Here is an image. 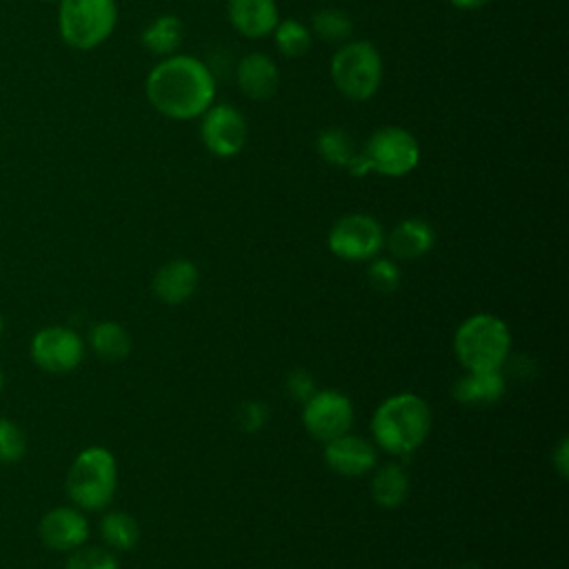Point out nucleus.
<instances>
[{"instance_id": "1", "label": "nucleus", "mask_w": 569, "mask_h": 569, "mask_svg": "<svg viewBox=\"0 0 569 569\" xmlns=\"http://www.w3.org/2000/svg\"><path fill=\"white\" fill-rule=\"evenodd\" d=\"M144 93L151 107L171 120H193L202 116L216 98L211 69L184 53L160 58L144 80Z\"/></svg>"}, {"instance_id": "2", "label": "nucleus", "mask_w": 569, "mask_h": 569, "mask_svg": "<svg viewBox=\"0 0 569 569\" xmlns=\"http://www.w3.org/2000/svg\"><path fill=\"white\" fill-rule=\"evenodd\" d=\"M369 427L376 447L391 456H409L431 431V407L422 396L400 391L376 407Z\"/></svg>"}, {"instance_id": "3", "label": "nucleus", "mask_w": 569, "mask_h": 569, "mask_svg": "<svg viewBox=\"0 0 569 569\" xmlns=\"http://www.w3.org/2000/svg\"><path fill=\"white\" fill-rule=\"evenodd\" d=\"M453 353L465 371H500L511 353V331L493 313H473L458 325Z\"/></svg>"}, {"instance_id": "4", "label": "nucleus", "mask_w": 569, "mask_h": 569, "mask_svg": "<svg viewBox=\"0 0 569 569\" xmlns=\"http://www.w3.org/2000/svg\"><path fill=\"white\" fill-rule=\"evenodd\" d=\"M116 487H118L116 458L107 447H100V445H91L82 449L73 458L64 480L69 500L82 511L104 509L113 500Z\"/></svg>"}, {"instance_id": "5", "label": "nucleus", "mask_w": 569, "mask_h": 569, "mask_svg": "<svg viewBox=\"0 0 569 569\" xmlns=\"http://www.w3.org/2000/svg\"><path fill=\"white\" fill-rule=\"evenodd\" d=\"M382 71V56L369 40L342 42L329 64L333 87L353 102H367L378 93Z\"/></svg>"}, {"instance_id": "6", "label": "nucleus", "mask_w": 569, "mask_h": 569, "mask_svg": "<svg viewBox=\"0 0 569 569\" xmlns=\"http://www.w3.org/2000/svg\"><path fill=\"white\" fill-rule=\"evenodd\" d=\"M116 0H60L58 31L62 40L80 51L100 47L116 29Z\"/></svg>"}, {"instance_id": "7", "label": "nucleus", "mask_w": 569, "mask_h": 569, "mask_svg": "<svg viewBox=\"0 0 569 569\" xmlns=\"http://www.w3.org/2000/svg\"><path fill=\"white\" fill-rule=\"evenodd\" d=\"M360 156L369 169V173L387 176V178H402L411 173L420 162V144L416 136L398 124H387L376 129Z\"/></svg>"}, {"instance_id": "8", "label": "nucleus", "mask_w": 569, "mask_h": 569, "mask_svg": "<svg viewBox=\"0 0 569 569\" xmlns=\"http://www.w3.org/2000/svg\"><path fill=\"white\" fill-rule=\"evenodd\" d=\"M327 247L340 260L369 262L385 247V229L369 213H347L331 224Z\"/></svg>"}, {"instance_id": "9", "label": "nucleus", "mask_w": 569, "mask_h": 569, "mask_svg": "<svg viewBox=\"0 0 569 569\" xmlns=\"http://www.w3.org/2000/svg\"><path fill=\"white\" fill-rule=\"evenodd\" d=\"M302 425L313 440L329 442L351 431L353 405L342 391L316 389L313 396L302 402Z\"/></svg>"}, {"instance_id": "10", "label": "nucleus", "mask_w": 569, "mask_h": 569, "mask_svg": "<svg viewBox=\"0 0 569 569\" xmlns=\"http://www.w3.org/2000/svg\"><path fill=\"white\" fill-rule=\"evenodd\" d=\"M200 138L209 153L216 158H233L238 156L249 138V124L240 109L220 102L211 104L202 113Z\"/></svg>"}, {"instance_id": "11", "label": "nucleus", "mask_w": 569, "mask_h": 569, "mask_svg": "<svg viewBox=\"0 0 569 569\" xmlns=\"http://www.w3.org/2000/svg\"><path fill=\"white\" fill-rule=\"evenodd\" d=\"M31 360L49 373H69L84 358V342L78 331L64 325H49L31 338Z\"/></svg>"}, {"instance_id": "12", "label": "nucleus", "mask_w": 569, "mask_h": 569, "mask_svg": "<svg viewBox=\"0 0 569 569\" xmlns=\"http://www.w3.org/2000/svg\"><path fill=\"white\" fill-rule=\"evenodd\" d=\"M38 536L53 551H73L89 538V522L78 507H53L38 525Z\"/></svg>"}, {"instance_id": "13", "label": "nucleus", "mask_w": 569, "mask_h": 569, "mask_svg": "<svg viewBox=\"0 0 569 569\" xmlns=\"http://www.w3.org/2000/svg\"><path fill=\"white\" fill-rule=\"evenodd\" d=\"M325 462L338 476L360 478L376 467V447L371 440L347 431L325 442Z\"/></svg>"}, {"instance_id": "14", "label": "nucleus", "mask_w": 569, "mask_h": 569, "mask_svg": "<svg viewBox=\"0 0 569 569\" xmlns=\"http://www.w3.org/2000/svg\"><path fill=\"white\" fill-rule=\"evenodd\" d=\"M227 18L240 36L258 40L273 33L280 13L276 0H227Z\"/></svg>"}, {"instance_id": "15", "label": "nucleus", "mask_w": 569, "mask_h": 569, "mask_svg": "<svg viewBox=\"0 0 569 569\" xmlns=\"http://www.w3.org/2000/svg\"><path fill=\"white\" fill-rule=\"evenodd\" d=\"M200 273L198 267L187 258H173L164 262L151 280V291L160 302L180 305L193 296Z\"/></svg>"}, {"instance_id": "16", "label": "nucleus", "mask_w": 569, "mask_h": 569, "mask_svg": "<svg viewBox=\"0 0 569 569\" xmlns=\"http://www.w3.org/2000/svg\"><path fill=\"white\" fill-rule=\"evenodd\" d=\"M238 89L251 100H269L280 87L278 64L260 51L247 53L236 67Z\"/></svg>"}, {"instance_id": "17", "label": "nucleus", "mask_w": 569, "mask_h": 569, "mask_svg": "<svg viewBox=\"0 0 569 569\" xmlns=\"http://www.w3.org/2000/svg\"><path fill=\"white\" fill-rule=\"evenodd\" d=\"M433 242V227L422 218H405L385 236L387 249L398 260H418L431 251Z\"/></svg>"}, {"instance_id": "18", "label": "nucleus", "mask_w": 569, "mask_h": 569, "mask_svg": "<svg viewBox=\"0 0 569 569\" xmlns=\"http://www.w3.org/2000/svg\"><path fill=\"white\" fill-rule=\"evenodd\" d=\"M507 391V380L500 371H467L451 387L453 400L467 407H485L498 402Z\"/></svg>"}, {"instance_id": "19", "label": "nucleus", "mask_w": 569, "mask_h": 569, "mask_svg": "<svg viewBox=\"0 0 569 569\" xmlns=\"http://www.w3.org/2000/svg\"><path fill=\"white\" fill-rule=\"evenodd\" d=\"M184 38V24L178 16L173 13H164L158 16L153 22H149L142 33H140V42L142 47L158 56V58H167L173 56L178 51V47L182 44Z\"/></svg>"}, {"instance_id": "20", "label": "nucleus", "mask_w": 569, "mask_h": 569, "mask_svg": "<svg viewBox=\"0 0 569 569\" xmlns=\"http://www.w3.org/2000/svg\"><path fill=\"white\" fill-rule=\"evenodd\" d=\"M409 496V476L398 462L382 465L371 478V498L382 509H398Z\"/></svg>"}, {"instance_id": "21", "label": "nucleus", "mask_w": 569, "mask_h": 569, "mask_svg": "<svg viewBox=\"0 0 569 569\" xmlns=\"http://www.w3.org/2000/svg\"><path fill=\"white\" fill-rule=\"evenodd\" d=\"M89 345L96 356L109 362H118L129 356L131 351V336L129 331L116 320H102L91 327Z\"/></svg>"}, {"instance_id": "22", "label": "nucleus", "mask_w": 569, "mask_h": 569, "mask_svg": "<svg viewBox=\"0 0 569 569\" xmlns=\"http://www.w3.org/2000/svg\"><path fill=\"white\" fill-rule=\"evenodd\" d=\"M316 151L327 164L340 167V169H347V164L358 153L353 136L342 127L322 129L316 138Z\"/></svg>"}, {"instance_id": "23", "label": "nucleus", "mask_w": 569, "mask_h": 569, "mask_svg": "<svg viewBox=\"0 0 569 569\" xmlns=\"http://www.w3.org/2000/svg\"><path fill=\"white\" fill-rule=\"evenodd\" d=\"M100 536L109 549L129 551L140 540V525L131 513L109 511L100 520Z\"/></svg>"}, {"instance_id": "24", "label": "nucleus", "mask_w": 569, "mask_h": 569, "mask_svg": "<svg viewBox=\"0 0 569 569\" xmlns=\"http://www.w3.org/2000/svg\"><path fill=\"white\" fill-rule=\"evenodd\" d=\"M311 33L318 36L325 42L331 44H342L351 38L353 33V20L345 9L327 7L313 13L311 18Z\"/></svg>"}, {"instance_id": "25", "label": "nucleus", "mask_w": 569, "mask_h": 569, "mask_svg": "<svg viewBox=\"0 0 569 569\" xmlns=\"http://www.w3.org/2000/svg\"><path fill=\"white\" fill-rule=\"evenodd\" d=\"M273 42L284 58H302L311 49L313 33L300 20L284 18V20H278L273 29Z\"/></svg>"}, {"instance_id": "26", "label": "nucleus", "mask_w": 569, "mask_h": 569, "mask_svg": "<svg viewBox=\"0 0 569 569\" xmlns=\"http://www.w3.org/2000/svg\"><path fill=\"white\" fill-rule=\"evenodd\" d=\"M64 569H120L111 549L98 545H82L71 551Z\"/></svg>"}, {"instance_id": "27", "label": "nucleus", "mask_w": 569, "mask_h": 569, "mask_svg": "<svg viewBox=\"0 0 569 569\" xmlns=\"http://www.w3.org/2000/svg\"><path fill=\"white\" fill-rule=\"evenodd\" d=\"M367 282L378 293H393L400 284V269L391 258H371L367 267Z\"/></svg>"}, {"instance_id": "28", "label": "nucleus", "mask_w": 569, "mask_h": 569, "mask_svg": "<svg viewBox=\"0 0 569 569\" xmlns=\"http://www.w3.org/2000/svg\"><path fill=\"white\" fill-rule=\"evenodd\" d=\"M27 453L24 431L9 418L0 416V462H18Z\"/></svg>"}, {"instance_id": "29", "label": "nucleus", "mask_w": 569, "mask_h": 569, "mask_svg": "<svg viewBox=\"0 0 569 569\" xmlns=\"http://www.w3.org/2000/svg\"><path fill=\"white\" fill-rule=\"evenodd\" d=\"M269 420V407L260 400H244L236 409V422L242 431L256 433L260 431Z\"/></svg>"}, {"instance_id": "30", "label": "nucleus", "mask_w": 569, "mask_h": 569, "mask_svg": "<svg viewBox=\"0 0 569 569\" xmlns=\"http://www.w3.org/2000/svg\"><path fill=\"white\" fill-rule=\"evenodd\" d=\"M284 389L296 402H305L307 398L313 396L316 380L307 369H293V371H289V376L284 380Z\"/></svg>"}, {"instance_id": "31", "label": "nucleus", "mask_w": 569, "mask_h": 569, "mask_svg": "<svg viewBox=\"0 0 569 569\" xmlns=\"http://www.w3.org/2000/svg\"><path fill=\"white\" fill-rule=\"evenodd\" d=\"M551 462H553L556 471L562 478H567V473H569V440L567 438H560V442L556 445V449L551 453Z\"/></svg>"}, {"instance_id": "32", "label": "nucleus", "mask_w": 569, "mask_h": 569, "mask_svg": "<svg viewBox=\"0 0 569 569\" xmlns=\"http://www.w3.org/2000/svg\"><path fill=\"white\" fill-rule=\"evenodd\" d=\"M456 9H462V11H473V9H480L485 7L489 0H449Z\"/></svg>"}, {"instance_id": "33", "label": "nucleus", "mask_w": 569, "mask_h": 569, "mask_svg": "<svg viewBox=\"0 0 569 569\" xmlns=\"http://www.w3.org/2000/svg\"><path fill=\"white\" fill-rule=\"evenodd\" d=\"M456 569H478V567H473V565H460V567H456Z\"/></svg>"}, {"instance_id": "34", "label": "nucleus", "mask_w": 569, "mask_h": 569, "mask_svg": "<svg viewBox=\"0 0 569 569\" xmlns=\"http://www.w3.org/2000/svg\"><path fill=\"white\" fill-rule=\"evenodd\" d=\"M2 382H4V378H2V369H0V391H2Z\"/></svg>"}, {"instance_id": "35", "label": "nucleus", "mask_w": 569, "mask_h": 569, "mask_svg": "<svg viewBox=\"0 0 569 569\" xmlns=\"http://www.w3.org/2000/svg\"><path fill=\"white\" fill-rule=\"evenodd\" d=\"M2 325H4V322H2V316H0V333H2Z\"/></svg>"}, {"instance_id": "36", "label": "nucleus", "mask_w": 569, "mask_h": 569, "mask_svg": "<svg viewBox=\"0 0 569 569\" xmlns=\"http://www.w3.org/2000/svg\"><path fill=\"white\" fill-rule=\"evenodd\" d=\"M44 2H51V0H44Z\"/></svg>"}]
</instances>
